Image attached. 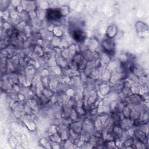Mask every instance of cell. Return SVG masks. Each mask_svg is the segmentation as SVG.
I'll return each instance as SVG.
<instances>
[{
  "label": "cell",
  "instance_id": "obj_1",
  "mask_svg": "<svg viewBox=\"0 0 149 149\" xmlns=\"http://www.w3.org/2000/svg\"><path fill=\"white\" fill-rule=\"evenodd\" d=\"M117 33V28L114 25H111L109 26L106 31L107 36L108 37V38L111 39L113 38Z\"/></svg>",
  "mask_w": 149,
  "mask_h": 149
},
{
  "label": "cell",
  "instance_id": "obj_2",
  "mask_svg": "<svg viewBox=\"0 0 149 149\" xmlns=\"http://www.w3.org/2000/svg\"><path fill=\"white\" fill-rule=\"evenodd\" d=\"M104 43V48L105 50L108 52H112L113 49H114V45L113 44V42L109 40H107Z\"/></svg>",
  "mask_w": 149,
  "mask_h": 149
}]
</instances>
